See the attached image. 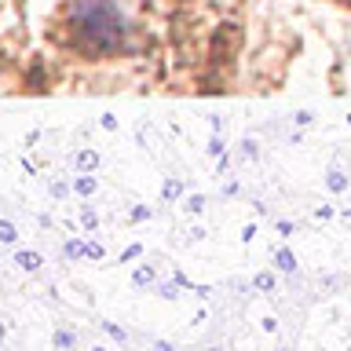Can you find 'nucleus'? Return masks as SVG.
<instances>
[{"instance_id": "1", "label": "nucleus", "mask_w": 351, "mask_h": 351, "mask_svg": "<svg viewBox=\"0 0 351 351\" xmlns=\"http://www.w3.org/2000/svg\"><path fill=\"white\" fill-rule=\"evenodd\" d=\"M73 29L81 33L88 44H103V48H106V44L121 40L125 22H121V11L110 4V0H77Z\"/></svg>"}]
</instances>
